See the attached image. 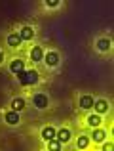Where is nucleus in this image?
<instances>
[{"mask_svg": "<svg viewBox=\"0 0 114 151\" xmlns=\"http://www.w3.org/2000/svg\"><path fill=\"white\" fill-rule=\"evenodd\" d=\"M19 37H21V40H33L34 29H33V27H23V29L19 31Z\"/></svg>", "mask_w": 114, "mask_h": 151, "instance_id": "obj_7", "label": "nucleus"}, {"mask_svg": "<svg viewBox=\"0 0 114 151\" xmlns=\"http://www.w3.org/2000/svg\"><path fill=\"white\" fill-rule=\"evenodd\" d=\"M17 78L23 86H29V84H36L38 82V71L34 69H29V71H21L17 73Z\"/></svg>", "mask_w": 114, "mask_h": 151, "instance_id": "obj_1", "label": "nucleus"}, {"mask_svg": "<svg viewBox=\"0 0 114 151\" xmlns=\"http://www.w3.org/2000/svg\"><path fill=\"white\" fill-rule=\"evenodd\" d=\"M95 100H93L91 96H88V94H84V96H80V109H91Z\"/></svg>", "mask_w": 114, "mask_h": 151, "instance_id": "obj_5", "label": "nucleus"}, {"mask_svg": "<svg viewBox=\"0 0 114 151\" xmlns=\"http://www.w3.org/2000/svg\"><path fill=\"white\" fill-rule=\"evenodd\" d=\"M93 107H95L97 115H103V113H107V111H108V101L107 100H99V101L93 103Z\"/></svg>", "mask_w": 114, "mask_h": 151, "instance_id": "obj_9", "label": "nucleus"}, {"mask_svg": "<svg viewBox=\"0 0 114 151\" xmlns=\"http://www.w3.org/2000/svg\"><path fill=\"white\" fill-rule=\"evenodd\" d=\"M53 138H55V128H53V126H46V128L42 130V140L50 142V140H53Z\"/></svg>", "mask_w": 114, "mask_h": 151, "instance_id": "obj_11", "label": "nucleus"}, {"mask_svg": "<svg viewBox=\"0 0 114 151\" xmlns=\"http://www.w3.org/2000/svg\"><path fill=\"white\" fill-rule=\"evenodd\" d=\"M11 109H13V111L25 109V100H23V98H15V100L11 101Z\"/></svg>", "mask_w": 114, "mask_h": 151, "instance_id": "obj_16", "label": "nucleus"}, {"mask_svg": "<svg viewBox=\"0 0 114 151\" xmlns=\"http://www.w3.org/2000/svg\"><path fill=\"white\" fill-rule=\"evenodd\" d=\"M4 61V54H2V52H0V63H2Z\"/></svg>", "mask_w": 114, "mask_h": 151, "instance_id": "obj_20", "label": "nucleus"}, {"mask_svg": "<svg viewBox=\"0 0 114 151\" xmlns=\"http://www.w3.org/2000/svg\"><path fill=\"white\" fill-rule=\"evenodd\" d=\"M88 145H89V136L82 134V136L78 138V142H76V147H78V149H86Z\"/></svg>", "mask_w": 114, "mask_h": 151, "instance_id": "obj_15", "label": "nucleus"}, {"mask_svg": "<svg viewBox=\"0 0 114 151\" xmlns=\"http://www.w3.org/2000/svg\"><path fill=\"white\" fill-rule=\"evenodd\" d=\"M42 61H46V65H48V67H55L57 63H59V54H57V52H48V54L44 55Z\"/></svg>", "mask_w": 114, "mask_h": 151, "instance_id": "obj_3", "label": "nucleus"}, {"mask_svg": "<svg viewBox=\"0 0 114 151\" xmlns=\"http://www.w3.org/2000/svg\"><path fill=\"white\" fill-rule=\"evenodd\" d=\"M86 124H88V126H93V128H97V126L101 124V117H99V115H89V117L86 119Z\"/></svg>", "mask_w": 114, "mask_h": 151, "instance_id": "obj_13", "label": "nucleus"}, {"mask_svg": "<svg viewBox=\"0 0 114 151\" xmlns=\"http://www.w3.org/2000/svg\"><path fill=\"white\" fill-rule=\"evenodd\" d=\"M4 121H6L8 124H11V126L17 124V122H19V111H13V109L8 111V113L4 115Z\"/></svg>", "mask_w": 114, "mask_h": 151, "instance_id": "obj_4", "label": "nucleus"}, {"mask_svg": "<svg viewBox=\"0 0 114 151\" xmlns=\"http://www.w3.org/2000/svg\"><path fill=\"white\" fill-rule=\"evenodd\" d=\"M33 103H34V107H36V109H46V107H48V103H50V100H48V96H46V94H34L33 96Z\"/></svg>", "mask_w": 114, "mask_h": 151, "instance_id": "obj_2", "label": "nucleus"}, {"mask_svg": "<svg viewBox=\"0 0 114 151\" xmlns=\"http://www.w3.org/2000/svg\"><path fill=\"white\" fill-rule=\"evenodd\" d=\"M46 4H48L50 8H57V6H59V2H46Z\"/></svg>", "mask_w": 114, "mask_h": 151, "instance_id": "obj_19", "label": "nucleus"}, {"mask_svg": "<svg viewBox=\"0 0 114 151\" xmlns=\"http://www.w3.org/2000/svg\"><path fill=\"white\" fill-rule=\"evenodd\" d=\"M30 59H33V61H42V59H44V50H42L40 46H34V48L30 50Z\"/></svg>", "mask_w": 114, "mask_h": 151, "instance_id": "obj_10", "label": "nucleus"}, {"mask_svg": "<svg viewBox=\"0 0 114 151\" xmlns=\"http://www.w3.org/2000/svg\"><path fill=\"white\" fill-rule=\"evenodd\" d=\"M10 71L11 73H21V71H25V63H23V59H13V61L10 63Z\"/></svg>", "mask_w": 114, "mask_h": 151, "instance_id": "obj_6", "label": "nucleus"}, {"mask_svg": "<svg viewBox=\"0 0 114 151\" xmlns=\"http://www.w3.org/2000/svg\"><path fill=\"white\" fill-rule=\"evenodd\" d=\"M105 138H107V132H105V130H101V128H97L95 132L91 134V140L93 142H103Z\"/></svg>", "mask_w": 114, "mask_h": 151, "instance_id": "obj_17", "label": "nucleus"}, {"mask_svg": "<svg viewBox=\"0 0 114 151\" xmlns=\"http://www.w3.org/2000/svg\"><path fill=\"white\" fill-rule=\"evenodd\" d=\"M55 138L61 142V144H67V142L70 140V130L69 128H61L59 132H55Z\"/></svg>", "mask_w": 114, "mask_h": 151, "instance_id": "obj_8", "label": "nucleus"}, {"mask_svg": "<svg viewBox=\"0 0 114 151\" xmlns=\"http://www.w3.org/2000/svg\"><path fill=\"white\" fill-rule=\"evenodd\" d=\"M97 50L99 52L110 50V40H108V38H99V40H97Z\"/></svg>", "mask_w": 114, "mask_h": 151, "instance_id": "obj_14", "label": "nucleus"}, {"mask_svg": "<svg viewBox=\"0 0 114 151\" xmlns=\"http://www.w3.org/2000/svg\"><path fill=\"white\" fill-rule=\"evenodd\" d=\"M8 46H11V48H15V46H19L21 44V37L19 35H15V33H11V35H8Z\"/></svg>", "mask_w": 114, "mask_h": 151, "instance_id": "obj_12", "label": "nucleus"}, {"mask_svg": "<svg viewBox=\"0 0 114 151\" xmlns=\"http://www.w3.org/2000/svg\"><path fill=\"white\" fill-rule=\"evenodd\" d=\"M61 142L57 140V138H53V140H50V149H61Z\"/></svg>", "mask_w": 114, "mask_h": 151, "instance_id": "obj_18", "label": "nucleus"}]
</instances>
